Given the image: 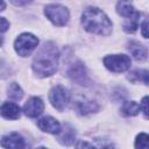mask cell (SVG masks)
Listing matches in <instances>:
<instances>
[{"label":"cell","instance_id":"ba28073f","mask_svg":"<svg viewBox=\"0 0 149 149\" xmlns=\"http://www.w3.org/2000/svg\"><path fill=\"white\" fill-rule=\"evenodd\" d=\"M69 76L73 81L78 83L79 85H86V83H87L86 70H85L83 63H80V62H77L76 64H73L71 66V69L69 70Z\"/></svg>","mask_w":149,"mask_h":149},{"label":"cell","instance_id":"4fadbf2b","mask_svg":"<svg viewBox=\"0 0 149 149\" xmlns=\"http://www.w3.org/2000/svg\"><path fill=\"white\" fill-rule=\"evenodd\" d=\"M128 50L136 61H144L147 58V49L136 41H130L129 42Z\"/></svg>","mask_w":149,"mask_h":149},{"label":"cell","instance_id":"7a4b0ae2","mask_svg":"<svg viewBox=\"0 0 149 149\" xmlns=\"http://www.w3.org/2000/svg\"><path fill=\"white\" fill-rule=\"evenodd\" d=\"M81 24L88 33L108 35L112 31V22L107 15L95 7H88L81 15Z\"/></svg>","mask_w":149,"mask_h":149},{"label":"cell","instance_id":"44dd1931","mask_svg":"<svg viewBox=\"0 0 149 149\" xmlns=\"http://www.w3.org/2000/svg\"><path fill=\"white\" fill-rule=\"evenodd\" d=\"M140 109H142L143 114L146 118H148V97H144L142 99V102H141V106H140Z\"/></svg>","mask_w":149,"mask_h":149},{"label":"cell","instance_id":"ac0fdd59","mask_svg":"<svg viewBox=\"0 0 149 149\" xmlns=\"http://www.w3.org/2000/svg\"><path fill=\"white\" fill-rule=\"evenodd\" d=\"M129 80L133 83H139L142 81L143 84H148V71L147 70H135L129 73Z\"/></svg>","mask_w":149,"mask_h":149},{"label":"cell","instance_id":"7402d4cb","mask_svg":"<svg viewBox=\"0 0 149 149\" xmlns=\"http://www.w3.org/2000/svg\"><path fill=\"white\" fill-rule=\"evenodd\" d=\"M9 28V22L5 17H0V33L6 31Z\"/></svg>","mask_w":149,"mask_h":149},{"label":"cell","instance_id":"ffe728a7","mask_svg":"<svg viewBox=\"0 0 149 149\" xmlns=\"http://www.w3.org/2000/svg\"><path fill=\"white\" fill-rule=\"evenodd\" d=\"M149 146V136L146 133H140L135 140V147L140 149H147Z\"/></svg>","mask_w":149,"mask_h":149},{"label":"cell","instance_id":"7c38bea8","mask_svg":"<svg viewBox=\"0 0 149 149\" xmlns=\"http://www.w3.org/2000/svg\"><path fill=\"white\" fill-rule=\"evenodd\" d=\"M76 111L81 114V115H86L88 113H93L95 111H98V105L92 101V100H87L85 98H81V99H78L76 101Z\"/></svg>","mask_w":149,"mask_h":149},{"label":"cell","instance_id":"d4e9b609","mask_svg":"<svg viewBox=\"0 0 149 149\" xmlns=\"http://www.w3.org/2000/svg\"><path fill=\"white\" fill-rule=\"evenodd\" d=\"M5 8H6L5 1H3V0H0V12H1V10H5Z\"/></svg>","mask_w":149,"mask_h":149},{"label":"cell","instance_id":"9c48e42d","mask_svg":"<svg viewBox=\"0 0 149 149\" xmlns=\"http://www.w3.org/2000/svg\"><path fill=\"white\" fill-rule=\"evenodd\" d=\"M37 126L40 127L41 130L50 133V134H58V132L61 130L59 122L51 116H44V118L40 119L37 121Z\"/></svg>","mask_w":149,"mask_h":149},{"label":"cell","instance_id":"603a6c76","mask_svg":"<svg viewBox=\"0 0 149 149\" xmlns=\"http://www.w3.org/2000/svg\"><path fill=\"white\" fill-rule=\"evenodd\" d=\"M141 29H142V35H143V37L147 38V37H148V34H147V19L143 21V23H142V26H141Z\"/></svg>","mask_w":149,"mask_h":149},{"label":"cell","instance_id":"8992f818","mask_svg":"<svg viewBox=\"0 0 149 149\" xmlns=\"http://www.w3.org/2000/svg\"><path fill=\"white\" fill-rule=\"evenodd\" d=\"M49 100L51 102V105L58 109V111H63L68 102H69V93L68 90L65 87H63L62 85H56L51 88L50 93H49Z\"/></svg>","mask_w":149,"mask_h":149},{"label":"cell","instance_id":"6da1fadb","mask_svg":"<svg viewBox=\"0 0 149 149\" xmlns=\"http://www.w3.org/2000/svg\"><path fill=\"white\" fill-rule=\"evenodd\" d=\"M58 49L52 42L44 43L37 51L33 61V70L38 77H49L58 68Z\"/></svg>","mask_w":149,"mask_h":149},{"label":"cell","instance_id":"cb8c5ba5","mask_svg":"<svg viewBox=\"0 0 149 149\" xmlns=\"http://www.w3.org/2000/svg\"><path fill=\"white\" fill-rule=\"evenodd\" d=\"M30 0H15L14 2L16 3V5H24V3H27V2H29Z\"/></svg>","mask_w":149,"mask_h":149},{"label":"cell","instance_id":"30bf717a","mask_svg":"<svg viewBox=\"0 0 149 149\" xmlns=\"http://www.w3.org/2000/svg\"><path fill=\"white\" fill-rule=\"evenodd\" d=\"M0 146L3 148H24V140L17 133H10L5 135L0 142Z\"/></svg>","mask_w":149,"mask_h":149},{"label":"cell","instance_id":"52a82bcc","mask_svg":"<svg viewBox=\"0 0 149 149\" xmlns=\"http://www.w3.org/2000/svg\"><path fill=\"white\" fill-rule=\"evenodd\" d=\"M43 109H44V104L37 97L30 98L24 104V106H23V112L29 118H36V116H38L43 112Z\"/></svg>","mask_w":149,"mask_h":149},{"label":"cell","instance_id":"9a60e30c","mask_svg":"<svg viewBox=\"0 0 149 149\" xmlns=\"http://www.w3.org/2000/svg\"><path fill=\"white\" fill-rule=\"evenodd\" d=\"M140 13L139 12H135L132 16L129 17H126L127 20L125 21L123 23V30L126 33H134L137 27H139V20H140Z\"/></svg>","mask_w":149,"mask_h":149},{"label":"cell","instance_id":"5bb4252c","mask_svg":"<svg viewBox=\"0 0 149 149\" xmlns=\"http://www.w3.org/2000/svg\"><path fill=\"white\" fill-rule=\"evenodd\" d=\"M116 12L123 17H129L136 10L132 3V0H119L116 3Z\"/></svg>","mask_w":149,"mask_h":149},{"label":"cell","instance_id":"e0dca14e","mask_svg":"<svg viewBox=\"0 0 149 149\" xmlns=\"http://www.w3.org/2000/svg\"><path fill=\"white\" fill-rule=\"evenodd\" d=\"M140 112V105L135 101H125L121 107V113L126 116L136 115Z\"/></svg>","mask_w":149,"mask_h":149},{"label":"cell","instance_id":"277c9868","mask_svg":"<svg viewBox=\"0 0 149 149\" xmlns=\"http://www.w3.org/2000/svg\"><path fill=\"white\" fill-rule=\"evenodd\" d=\"M37 44H38V38L36 36L29 33H23L15 40L14 47H15V51L20 56L26 57L34 51Z\"/></svg>","mask_w":149,"mask_h":149},{"label":"cell","instance_id":"5b68a950","mask_svg":"<svg viewBox=\"0 0 149 149\" xmlns=\"http://www.w3.org/2000/svg\"><path fill=\"white\" fill-rule=\"evenodd\" d=\"M104 64L113 72H123L130 68L132 61L127 55H108L104 58Z\"/></svg>","mask_w":149,"mask_h":149},{"label":"cell","instance_id":"484cf974","mask_svg":"<svg viewBox=\"0 0 149 149\" xmlns=\"http://www.w3.org/2000/svg\"><path fill=\"white\" fill-rule=\"evenodd\" d=\"M2 42H3V38H2V37H1V36H0V45H1V44H2Z\"/></svg>","mask_w":149,"mask_h":149},{"label":"cell","instance_id":"d6986e66","mask_svg":"<svg viewBox=\"0 0 149 149\" xmlns=\"http://www.w3.org/2000/svg\"><path fill=\"white\" fill-rule=\"evenodd\" d=\"M23 95V92L21 90V87L19 86V84L16 83H12L8 86V97L12 98L13 100H20Z\"/></svg>","mask_w":149,"mask_h":149},{"label":"cell","instance_id":"3957f363","mask_svg":"<svg viewBox=\"0 0 149 149\" xmlns=\"http://www.w3.org/2000/svg\"><path fill=\"white\" fill-rule=\"evenodd\" d=\"M44 14L55 26H58V27L65 26L70 17V14L66 7L62 5H55V3L45 6Z\"/></svg>","mask_w":149,"mask_h":149},{"label":"cell","instance_id":"2e32d148","mask_svg":"<svg viewBox=\"0 0 149 149\" xmlns=\"http://www.w3.org/2000/svg\"><path fill=\"white\" fill-rule=\"evenodd\" d=\"M59 134V137H58V141L62 143V144H65V146H70L73 141H74V137H76V134L73 132L72 128L70 127H65V129L63 132H58Z\"/></svg>","mask_w":149,"mask_h":149},{"label":"cell","instance_id":"8fae6325","mask_svg":"<svg viewBox=\"0 0 149 149\" xmlns=\"http://www.w3.org/2000/svg\"><path fill=\"white\" fill-rule=\"evenodd\" d=\"M20 107L14 102H3L0 106V114L5 119L15 120L20 118Z\"/></svg>","mask_w":149,"mask_h":149}]
</instances>
